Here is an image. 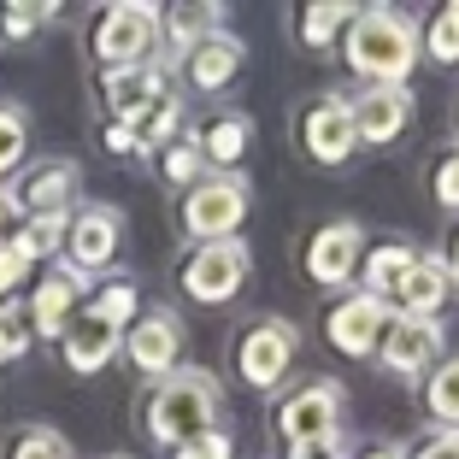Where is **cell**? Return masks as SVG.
Masks as SVG:
<instances>
[{"instance_id":"obj_1","label":"cell","mask_w":459,"mask_h":459,"mask_svg":"<svg viewBox=\"0 0 459 459\" xmlns=\"http://www.w3.org/2000/svg\"><path fill=\"white\" fill-rule=\"evenodd\" d=\"M342 48L371 89H406V77L419 65V24L401 6H359L353 24L342 30Z\"/></svg>"},{"instance_id":"obj_2","label":"cell","mask_w":459,"mask_h":459,"mask_svg":"<svg viewBox=\"0 0 459 459\" xmlns=\"http://www.w3.org/2000/svg\"><path fill=\"white\" fill-rule=\"evenodd\" d=\"M218 406H224V389H218L212 371L177 365L171 377H160L153 394H148V436L177 454V447H189L195 436L218 430Z\"/></svg>"},{"instance_id":"obj_3","label":"cell","mask_w":459,"mask_h":459,"mask_svg":"<svg viewBox=\"0 0 459 459\" xmlns=\"http://www.w3.org/2000/svg\"><path fill=\"white\" fill-rule=\"evenodd\" d=\"M247 218V183L236 171H206L189 195H183V230L201 242H230Z\"/></svg>"},{"instance_id":"obj_4","label":"cell","mask_w":459,"mask_h":459,"mask_svg":"<svg viewBox=\"0 0 459 459\" xmlns=\"http://www.w3.org/2000/svg\"><path fill=\"white\" fill-rule=\"evenodd\" d=\"M153 41H160V6H148V0H118L95 18V59L107 71L148 65Z\"/></svg>"},{"instance_id":"obj_5","label":"cell","mask_w":459,"mask_h":459,"mask_svg":"<svg viewBox=\"0 0 459 459\" xmlns=\"http://www.w3.org/2000/svg\"><path fill=\"white\" fill-rule=\"evenodd\" d=\"M247 283V242L230 236V242H201L183 259V295L201 300V307H224L236 300V289Z\"/></svg>"},{"instance_id":"obj_6","label":"cell","mask_w":459,"mask_h":459,"mask_svg":"<svg viewBox=\"0 0 459 459\" xmlns=\"http://www.w3.org/2000/svg\"><path fill=\"white\" fill-rule=\"evenodd\" d=\"M295 348H300V336H295L289 318H259V325H247L242 342H236V371H242L247 389L265 394V389H277V383L289 377Z\"/></svg>"},{"instance_id":"obj_7","label":"cell","mask_w":459,"mask_h":459,"mask_svg":"<svg viewBox=\"0 0 459 459\" xmlns=\"http://www.w3.org/2000/svg\"><path fill=\"white\" fill-rule=\"evenodd\" d=\"M336 424H342V383L336 377L300 383V389H289L283 406H277V436H283L289 447L325 442V436H336Z\"/></svg>"},{"instance_id":"obj_8","label":"cell","mask_w":459,"mask_h":459,"mask_svg":"<svg viewBox=\"0 0 459 459\" xmlns=\"http://www.w3.org/2000/svg\"><path fill=\"white\" fill-rule=\"evenodd\" d=\"M124 353H130V365L142 377H171L177 359H183V325H177V312H165V307L142 312L124 330Z\"/></svg>"},{"instance_id":"obj_9","label":"cell","mask_w":459,"mask_h":459,"mask_svg":"<svg viewBox=\"0 0 459 459\" xmlns=\"http://www.w3.org/2000/svg\"><path fill=\"white\" fill-rule=\"evenodd\" d=\"M383 330H389V307H383V300H371V295H359V289L325 312V336H330V348L348 353V359L377 353Z\"/></svg>"},{"instance_id":"obj_10","label":"cell","mask_w":459,"mask_h":459,"mask_svg":"<svg viewBox=\"0 0 459 459\" xmlns=\"http://www.w3.org/2000/svg\"><path fill=\"white\" fill-rule=\"evenodd\" d=\"M359 259H365V230L353 218H336V224H325L307 242V277L318 289H342V283H353Z\"/></svg>"},{"instance_id":"obj_11","label":"cell","mask_w":459,"mask_h":459,"mask_svg":"<svg viewBox=\"0 0 459 459\" xmlns=\"http://www.w3.org/2000/svg\"><path fill=\"white\" fill-rule=\"evenodd\" d=\"M442 318H389V330H383L377 353L383 365H389L394 377H419V371H430L436 359H442Z\"/></svg>"},{"instance_id":"obj_12","label":"cell","mask_w":459,"mask_h":459,"mask_svg":"<svg viewBox=\"0 0 459 459\" xmlns=\"http://www.w3.org/2000/svg\"><path fill=\"white\" fill-rule=\"evenodd\" d=\"M118 236H124V218L112 212V206H82L65 230V254H71L65 265L82 271V277L107 271L112 259H118Z\"/></svg>"},{"instance_id":"obj_13","label":"cell","mask_w":459,"mask_h":459,"mask_svg":"<svg viewBox=\"0 0 459 459\" xmlns=\"http://www.w3.org/2000/svg\"><path fill=\"white\" fill-rule=\"evenodd\" d=\"M82 300H89V277L71 265H54L30 295V330L36 336H65V325L82 312Z\"/></svg>"},{"instance_id":"obj_14","label":"cell","mask_w":459,"mask_h":459,"mask_svg":"<svg viewBox=\"0 0 459 459\" xmlns=\"http://www.w3.org/2000/svg\"><path fill=\"white\" fill-rule=\"evenodd\" d=\"M300 142H307V153L318 165H342L353 148H359V135H353V107L342 95L312 100L307 118H300Z\"/></svg>"},{"instance_id":"obj_15","label":"cell","mask_w":459,"mask_h":459,"mask_svg":"<svg viewBox=\"0 0 459 459\" xmlns=\"http://www.w3.org/2000/svg\"><path fill=\"white\" fill-rule=\"evenodd\" d=\"M59 342H65V365H71V371H77V377H95L100 365L124 348V330L112 325V318H100L95 307H82L77 318L65 325V336H59Z\"/></svg>"},{"instance_id":"obj_16","label":"cell","mask_w":459,"mask_h":459,"mask_svg":"<svg viewBox=\"0 0 459 459\" xmlns=\"http://www.w3.org/2000/svg\"><path fill=\"white\" fill-rule=\"evenodd\" d=\"M348 107H353V135L371 142V148L394 142V135L412 124V95H406V89H365V95L348 100Z\"/></svg>"},{"instance_id":"obj_17","label":"cell","mask_w":459,"mask_h":459,"mask_svg":"<svg viewBox=\"0 0 459 459\" xmlns=\"http://www.w3.org/2000/svg\"><path fill=\"white\" fill-rule=\"evenodd\" d=\"M447 265L430 254H419V265L406 271V283L389 295V318H436L447 307Z\"/></svg>"},{"instance_id":"obj_18","label":"cell","mask_w":459,"mask_h":459,"mask_svg":"<svg viewBox=\"0 0 459 459\" xmlns=\"http://www.w3.org/2000/svg\"><path fill=\"white\" fill-rule=\"evenodd\" d=\"M183 71H189V82L206 89V95H212V89H230L236 71H242V41L230 36V30H212V36H201L189 54H183Z\"/></svg>"},{"instance_id":"obj_19","label":"cell","mask_w":459,"mask_h":459,"mask_svg":"<svg viewBox=\"0 0 459 459\" xmlns=\"http://www.w3.org/2000/svg\"><path fill=\"white\" fill-rule=\"evenodd\" d=\"M165 89V71L160 65H124V71H100V100H107L112 124H130L135 112L148 107L153 95Z\"/></svg>"},{"instance_id":"obj_20","label":"cell","mask_w":459,"mask_h":459,"mask_svg":"<svg viewBox=\"0 0 459 459\" xmlns=\"http://www.w3.org/2000/svg\"><path fill=\"white\" fill-rule=\"evenodd\" d=\"M71 201H77V165H71V160H48L24 183V195H18L24 218H48V212L71 218Z\"/></svg>"},{"instance_id":"obj_21","label":"cell","mask_w":459,"mask_h":459,"mask_svg":"<svg viewBox=\"0 0 459 459\" xmlns=\"http://www.w3.org/2000/svg\"><path fill=\"white\" fill-rule=\"evenodd\" d=\"M412 265H419V247H401V242L371 247V254L359 259V295H371V300L389 307V295L406 283V271H412Z\"/></svg>"},{"instance_id":"obj_22","label":"cell","mask_w":459,"mask_h":459,"mask_svg":"<svg viewBox=\"0 0 459 459\" xmlns=\"http://www.w3.org/2000/svg\"><path fill=\"white\" fill-rule=\"evenodd\" d=\"M177 124H183V100H177L171 89H160V95L130 118V135H135V148H142V153H160V148L177 142Z\"/></svg>"},{"instance_id":"obj_23","label":"cell","mask_w":459,"mask_h":459,"mask_svg":"<svg viewBox=\"0 0 459 459\" xmlns=\"http://www.w3.org/2000/svg\"><path fill=\"white\" fill-rule=\"evenodd\" d=\"M247 135H254V124H247V118H218L212 130L201 135V160H206V171H230V165L247 153Z\"/></svg>"},{"instance_id":"obj_24","label":"cell","mask_w":459,"mask_h":459,"mask_svg":"<svg viewBox=\"0 0 459 459\" xmlns=\"http://www.w3.org/2000/svg\"><path fill=\"white\" fill-rule=\"evenodd\" d=\"M424 406L442 430H459V359H436L424 383Z\"/></svg>"},{"instance_id":"obj_25","label":"cell","mask_w":459,"mask_h":459,"mask_svg":"<svg viewBox=\"0 0 459 459\" xmlns=\"http://www.w3.org/2000/svg\"><path fill=\"white\" fill-rule=\"evenodd\" d=\"M353 13H359L353 0H318V6H307V13H300V41H307V48H330V41L353 24Z\"/></svg>"},{"instance_id":"obj_26","label":"cell","mask_w":459,"mask_h":459,"mask_svg":"<svg viewBox=\"0 0 459 459\" xmlns=\"http://www.w3.org/2000/svg\"><path fill=\"white\" fill-rule=\"evenodd\" d=\"M218 18H224L218 6H183V13H171V18L160 13V24H165V41H171V54L183 59V54H189V48H195L201 36H212V30H218Z\"/></svg>"},{"instance_id":"obj_27","label":"cell","mask_w":459,"mask_h":459,"mask_svg":"<svg viewBox=\"0 0 459 459\" xmlns=\"http://www.w3.org/2000/svg\"><path fill=\"white\" fill-rule=\"evenodd\" d=\"M65 230H71V218H59V212H48V218H24L13 242L24 247V259L36 265V259H48V254H59V247H65Z\"/></svg>"},{"instance_id":"obj_28","label":"cell","mask_w":459,"mask_h":459,"mask_svg":"<svg viewBox=\"0 0 459 459\" xmlns=\"http://www.w3.org/2000/svg\"><path fill=\"white\" fill-rule=\"evenodd\" d=\"M165 160H160V171H165V183H177V189H195L206 177V160H201V142L195 135H177L171 148H160Z\"/></svg>"},{"instance_id":"obj_29","label":"cell","mask_w":459,"mask_h":459,"mask_svg":"<svg viewBox=\"0 0 459 459\" xmlns=\"http://www.w3.org/2000/svg\"><path fill=\"white\" fill-rule=\"evenodd\" d=\"M82 307H95L100 318H112V325H118V330H130L135 318H142V300H135V283H130V277H118V283L95 289V295L82 300Z\"/></svg>"},{"instance_id":"obj_30","label":"cell","mask_w":459,"mask_h":459,"mask_svg":"<svg viewBox=\"0 0 459 459\" xmlns=\"http://www.w3.org/2000/svg\"><path fill=\"white\" fill-rule=\"evenodd\" d=\"M6 459H77V454H71V442L59 430L30 424V430H18V442H13V454H6Z\"/></svg>"},{"instance_id":"obj_31","label":"cell","mask_w":459,"mask_h":459,"mask_svg":"<svg viewBox=\"0 0 459 459\" xmlns=\"http://www.w3.org/2000/svg\"><path fill=\"white\" fill-rule=\"evenodd\" d=\"M419 48H430V59H436V65H454V59H459V18L447 13V6L430 18V30L419 36Z\"/></svg>"},{"instance_id":"obj_32","label":"cell","mask_w":459,"mask_h":459,"mask_svg":"<svg viewBox=\"0 0 459 459\" xmlns=\"http://www.w3.org/2000/svg\"><path fill=\"white\" fill-rule=\"evenodd\" d=\"M24 142H30V124L18 107H0V177L18 171V160H24Z\"/></svg>"},{"instance_id":"obj_33","label":"cell","mask_w":459,"mask_h":459,"mask_svg":"<svg viewBox=\"0 0 459 459\" xmlns=\"http://www.w3.org/2000/svg\"><path fill=\"white\" fill-rule=\"evenodd\" d=\"M41 18H54V6H6V13H0V36L24 41V36H36Z\"/></svg>"},{"instance_id":"obj_34","label":"cell","mask_w":459,"mask_h":459,"mask_svg":"<svg viewBox=\"0 0 459 459\" xmlns=\"http://www.w3.org/2000/svg\"><path fill=\"white\" fill-rule=\"evenodd\" d=\"M430 195L442 206H459V148L442 153V165H436V177H430Z\"/></svg>"},{"instance_id":"obj_35","label":"cell","mask_w":459,"mask_h":459,"mask_svg":"<svg viewBox=\"0 0 459 459\" xmlns=\"http://www.w3.org/2000/svg\"><path fill=\"white\" fill-rule=\"evenodd\" d=\"M24 271H30L24 247H18V242H0V300H6L18 283H24Z\"/></svg>"},{"instance_id":"obj_36","label":"cell","mask_w":459,"mask_h":459,"mask_svg":"<svg viewBox=\"0 0 459 459\" xmlns=\"http://www.w3.org/2000/svg\"><path fill=\"white\" fill-rule=\"evenodd\" d=\"M177 459H236V442L224 430H212V436H195L189 447H177Z\"/></svg>"},{"instance_id":"obj_37","label":"cell","mask_w":459,"mask_h":459,"mask_svg":"<svg viewBox=\"0 0 459 459\" xmlns=\"http://www.w3.org/2000/svg\"><path fill=\"white\" fill-rule=\"evenodd\" d=\"M24 342H30L24 318H18V312H6V307H0V365H6V359H18V353H24Z\"/></svg>"},{"instance_id":"obj_38","label":"cell","mask_w":459,"mask_h":459,"mask_svg":"<svg viewBox=\"0 0 459 459\" xmlns=\"http://www.w3.org/2000/svg\"><path fill=\"white\" fill-rule=\"evenodd\" d=\"M289 459H353V454H348V442H342V436H325V442H300V447H289Z\"/></svg>"},{"instance_id":"obj_39","label":"cell","mask_w":459,"mask_h":459,"mask_svg":"<svg viewBox=\"0 0 459 459\" xmlns=\"http://www.w3.org/2000/svg\"><path fill=\"white\" fill-rule=\"evenodd\" d=\"M412 459H459V430H436Z\"/></svg>"},{"instance_id":"obj_40","label":"cell","mask_w":459,"mask_h":459,"mask_svg":"<svg viewBox=\"0 0 459 459\" xmlns=\"http://www.w3.org/2000/svg\"><path fill=\"white\" fill-rule=\"evenodd\" d=\"M18 224H24V206H18V195H6V189H0V242H13V236H18Z\"/></svg>"},{"instance_id":"obj_41","label":"cell","mask_w":459,"mask_h":459,"mask_svg":"<svg viewBox=\"0 0 459 459\" xmlns=\"http://www.w3.org/2000/svg\"><path fill=\"white\" fill-rule=\"evenodd\" d=\"M107 148L112 153H142V148H135V135H130V124H107Z\"/></svg>"},{"instance_id":"obj_42","label":"cell","mask_w":459,"mask_h":459,"mask_svg":"<svg viewBox=\"0 0 459 459\" xmlns=\"http://www.w3.org/2000/svg\"><path fill=\"white\" fill-rule=\"evenodd\" d=\"M442 265H447V283H459V236H454V247H447Z\"/></svg>"},{"instance_id":"obj_43","label":"cell","mask_w":459,"mask_h":459,"mask_svg":"<svg viewBox=\"0 0 459 459\" xmlns=\"http://www.w3.org/2000/svg\"><path fill=\"white\" fill-rule=\"evenodd\" d=\"M359 459H406V454H401V447H365Z\"/></svg>"},{"instance_id":"obj_44","label":"cell","mask_w":459,"mask_h":459,"mask_svg":"<svg viewBox=\"0 0 459 459\" xmlns=\"http://www.w3.org/2000/svg\"><path fill=\"white\" fill-rule=\"evenodd\" d=\"M447 13H454V18H459V0H454V6H447Z\"/></svg>"}]
</instances>
